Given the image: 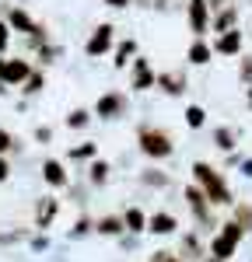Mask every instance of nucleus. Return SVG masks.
<instances>
[{
    "mask_svg": "<svg viewBox=\"0 0 252 262\" xmlns=\"http://www.w3.org/2000/svg\"><path fill=\"white\" fill-rule=\"evenodd\" d=\"M193 175L203 185V196H207L210 203H231V192H228V185H224V179H221L210 164H193Z\"/></svg>",
    "mask_w": 252,
    "mask_h": 262,
    "instance_id": "nucleus-1",
    "label": "nucleus"
},
{
    "mask_svg": "<svg viewBox=\"0 0 252 262\" xmlns=\"http://www.w3.org/2000/svg\"><path fill=\"white\" fill-rule=\"evenodd\" d=\"M140 150L147 158H168L172 154V137L161 129H140Z\"/></svg>",
    "mask_w": 252,
    "mask_h": 262,
    "instance_id": "nucleus-2",
    "label": "nucleus"
},
{
    "mask_svg": "<svg viewBox=\"0 0 252 262\" xmlns=\"http://www.w3.org/2000/svg\"><path fill=\"white\" fill-rule=\"evenodd\" d=\"M238 238H242V227L238 224H224V231L214 238V245H210V252H214V259L224 262L231 259V252H235V245H238Z\"/></svg>",
    "mask_w": 252,
    "mask_h": 262,
    "instance_id": "nucleus-3",
    "label": "nucleus"
},
{
    "mask_svg": "<svg viewBox=\"0 0 252 262\" xmlns=\"http://www.w3.org/2000/svg\"><path fill=\"white\" fill-rule=\"evenodd\" d=\"M32 77V67L28 60H0V81L4 84H21Z\"/></svg>",
    "mask_w": 252,
    "mask_h": 262,
    "instance_id": "nucleus-4",
    "label": "nucleus"
},
{
    "mask_svg": "<svg viewBox=\"0 0 252 262\" xmlns=\"http://www.w3.org/2000/svg\"><path fill=\"white\" fill-rule=\"evenodd\" d=\"M109 46H112V25H98L95 35L88 39V56H102L109 53Z\"/></svg>",
    "mask_w": 252,
    "mask_h": 262,
    "instance_id": "nucleus-5",
    "label": "nucleus"
},
{
    "mask_svg": "<svg viewBox=\"0 0 252 262\" xmlns=\"http://www.w3.org/2000/svg\"><path fill=\"white\" fill-rule=\"evenodd\" d=\"M207 0H189V25H193V32L196 35H203L207 32Z\"/></svg>",
    "mask_w": 252,
    "mask_h": 262,
    "instance_id": "nucleus-6",
    "label": "nucleus"
},
{
    "mask_svg": "<svg viewBox=\"0 0 252 262\" xmlns=\"http://www.w3.org/2000/svg\"><path fill=\"white\" fill-rule=\"evenodd\" d=\"M95 112H98L102 119H112V116H119V112H123V98H119V95H102L98 105H95Z\"/></svg>",
    "mask_w": 252,
    "mask_h": 262,
    "instance_id": "nucleus-7",
    "label": "nucleus"
},
{
    "mask_svg": "<svg viewBox=\"0 0 252 262\" xmlns=\"http://www.w3.org/2000/svg\"><path fill=\"white\" fill-rule=\"evenodd\" d=\"M154 81H158V77H154V70L147 67V60H137V67H133V88L144 91V88H151Z\"/></svg>",
    "mask_w": 252,
    "mask_h": 262,
    "instance_id": "nucleus-8",
    "label": "nucleus"
},
{
    "mask_svg": "<svg viewBox=\"0 0 252 262\" xmlns=\"http://www.w3.org/2000/svg\"><path fill=\"white\" fill-rule=\"evenodd\" d=\"M42 175H46V182H49V185H56V189H63V185H67V171H63L60 161H46V164H42Z\"/></svg>",
    "mask_w": 252,
    "mask_h": 262,
    "instance_id": "nucleus-9",
    "label": "nucleus"
},
{
    "mask_svg": "<svg viewBox=\"0 0 252 262\" xmlns=\"http://www.w3.org/2000/svg\"><path fill=\"white\" fill-rule=\"evenodd\" d=\"M147 227H151L154 234H172L179 224H175V217H172V213H154V217L147 221Z\"/></svg>",
    "mask_w": 252,
    "mask_h": 262,
    "instance_id": "nucleus-10",
    "label": "nucleus"
},
{
    "mask_svg": "<svg viewBox=\"0 0 252 262\" xmlns=\"http://www.w3.org/2000/svg\"><path fill=\"white\" fill-rule=\"evenodd\" d=\"M53 217H56V200H39V206H35V224L39 227H49Z\"/></svg>",
    "mask_w": 252,
    "mask_h": 262,
    "instance_id": "nucleus-11",
    "label": "nucleus"
},
{
    "mask_svg": "<svg viewBox=\"0 0 252 262\" xmlns=\"http://www.w3.org/2000/svg\"><path fill=\"white\" fill-rule=\"evenodd\" d=\"M11 25H14V28H21V32H28V35H35V39L42 35V28H39L32 18H28L25 11H11Z\"/></svg>",
    "mask_w": 252,
    "mask_h": 262,
    "instance_id": "nucleus-12",
    "label": "nucleus"
},
{
    "mask_svg": "<svg viewBox=\"0 0 252 262\" xmlns=\"http://www.w3.org/2000/svg\"><path fill=\"white\" fill-rule=\"evenodd\" d=\"M238 49H242V35H238V32H224V35L217 39V53H224V56H228V53H238Z\"/></svg>",
    "mask_w": 252,
    "mask_h": 262,
    "instance_id": "nucleus-13",
    "label": "nucleus"
},
{
    "mask_svg": "<svg viewBox=\"0 0 252 262\" xmlns=\"http://www.w3.org/2000/svg\"><path fill=\"white\" fill-rule=\"evenodd\" d=\"M186 200H189V206H193V213H196V217H207V196H203V192H200V189H186Z\"/></svg>",
    "mask_w": 252,
    "mask_h": 262,
    "instance_id": "nucleus-14",
    "label": "nucleus"
},
{
    "mask_svg": "<svg viewBox=\"0 0 252 262\" xmlns=\"http://www.w3.org/2000/svg\"><path fill=\"white\" fill-rule=\"evenodd\" d=\"M210 60V46L207 42H193L189 46V63H207Z\"/></svg>",
    "mask_w": 252,
    "mask_h": 262,
    "instance_id": "nucleus-15",
    "label": "nucleus"
},
{
    "mask_svg": "<svg viewBox=\"0 0 252 262\" xmlns=\"http://www.w3.org/2000/svg\"><path fill=\"white\" fill-rule=\"evenodd\" d=\"M158 84L165 88L168 95H179V91H182V77H179V74H161V77H158Z\"/></svg>",
    "mask_w": 252,
    "mask_h": 262,
    "instance_id": "nucleus-16",
    "label": "nucleus"
},
{
    "mask_svg": "<svg viewBox=\"0 0 252 262\" xmlns=\"http://www.w3.org/2000/svg\"><path fill=\"white\" fill-rule=\"evenodd\" d=\"M123 224L126 227H130V231H144V213H140V210H137V206H133V210H126V217H123Z\"/></svg>",
    "mask_w": 252,
    "mask_h": 262,
    "instance_id": "nucleus-17",
    "label": "nucleus"
},
{
    "mask_svg": "<svg viewBox=\"0 0 252 262\" xmlns=\"http://www.w3.org/2000/svg\"><path fill=\"white\" fill-rule=\"evenodd\" d=\"M98 231H102V234H119V231H123V221H119V217H102V221H98Z\"/></svg>",
    "mask_w": 252,
    "mask_h": 262,
    "instance_id": "nucleus-18",
    "label": "nucleus"
},
{
    "mask_svg": "<svg viewBox=\"0 0 252 262\" xmlns=\"http://www.w3.org/2000/svg\"><path fill=\"white\" fill-rule=\"evenodd\" d=\"M203 119H207V112H203L200 105H189V108H186V122L193 126V129H196V126H203Z\"/></svg>",
    "mask_w": 252,
    "mask_h": 262,
    "instance_id": "nucleus-19",
    "label": "nucleus"
},
{
    "mask_svg": "<svg viewBox=\"0 0 252 262\" xmlns=\"http://www.w3.org/2000/svg\"><path fill=\"white\" fill-rule=\"evenodd\" d=\"M214 140H217L221 150H231V147H235V133H231V129H217V133H214Z\"/></svg>",
    "mask_w": 252,
    "mask_h": 262,
    "instance_id": "nucleus-20",
    "label": "nucleus"
},
{
    "mask_svg": "<svg viewBox=\"0 0 252 262\" xmlns=\"http://www.w3.org/2000/svg\"><path fill=\"white\" fill-rule=\"evenodd\" d=\"M105 175H109V164H105V161H95V164H91V182H95V185H102Z\"/></svg>",
    "mask_w": 252,
    "mask_h": 262,
    "instance_id": "nucleus-21",
    "label": "nucleus"
},
{
    "mask_svg": "<svg viewBox=\"0 0 252 262\" xmlns=\"http://www.w3.org/2000/svg\"><path fill=\"white\" fill-rule=\"evenodd\" d=\"M84 122H88V112H81V108H77V112H70V119H67V126H74V129H81Z\"/></svg>",
    "mask_w": 252,
    "mask_h": 262,
    "instance_id": "nucleus-22",
    "label": "nucleus"
},
{
    "mask_svg": "<svg viewBox=\"0 0 252 262\" xmlns=\"http://www.w3.org/2000/svg\"><path fill=\"white\" fill-rule=\"evenodd\" d=\"M133 49H137V46H133V42H123V46H119V56H116V63H119V67H123V63H126V56H130V53H133Z\"/></svg>",
    "mask_w": 252,
    "mask_h": 262,
    "instance_id": "nucleus-23",
    "label": "nucleus"
},
{
    "mask_svg": "<svg viewBox=\"0 0 252 262\" xmlns=\"http://www.w3.org/2000/svg\"><path fill=\"white\" fill-rule=\"evenodd\" d=\"M231 21H235V11L228 7V11H224V14L217 18V28H221V32H228V25H231Z\"/></svg>",
    "mask_w": 252,
    "mask_h": 262,
    "instance_id": "nucleus-24",
    "label": "nucleus"
},
{
    "mask_svg": "<svg viewBox=\"0 0 252 262\" xmlns=\"http://www.w3.org/2000/svg\"><path fill=\"white\" fill-rule=\"evenodd\" d=\"M95 154V143H84V147H74V158H91Z\"/></svg>",
    "mask_w": 252,
    "mask_h": 262,
    "instance_id": "nucleus-25",
    "label": "nucleus"
},
{
    "mask_svg": "<svg viewBox=\"0 0 252 262\" xmlns=\"http://www.w3.org/2000/svg\"><path fill=\"white\" fill-rule=\"evenodd\" d=\"M242 81L252 84V56H249V60H242Z\"/></svg>",
    "mask_w": 252,
    "mask_h": 262,
    "instance_id": "nucleus-26",
    "label": "nucleus"
},
{
    "mask_svg": "<svg viewBox=\"0 0 252 262\" xmlns=\"http://www.w3.org/2000/svg\"><path fill=\"white\" fill-rule=\"evenodd\" d=\"M11 133H7V129H0V154H4V150H11Z\"/></svg>",
    "mask_w": 252,
    "mask_h": 262,
    "instance_id": "nucleus-27",
    "label": "nucleus"
},
{
    "mask_svg": "<svg viewBox=\"0 0 252 262\" xmlns=\"http://www.w3.org/2000/svg\"><path fill=\"white\" fill-rule=\"evenodd\" d=\"M7 39H11V28H7V25H0V53L7 49Z\"/></svg>",
    "mask_w": 252,
    "mask_h": 262,
    "instance_id": "nucleus-28",
    "label": "nucleus"
},
{
    "mask_svg": "<svg viewBox=\"0 0 252 262\" xmlns=\"http://www.w3.org/2000/svg\"><path fill=\"white\" fill-rule=\"evenodd\" d=\"M144 179L151 182V185H165V175H158V171H147Z\"/></svg>",
    "mask_w": 252,
    "mask_h": 262,
    "instance_id": "nucleus-29",
    "label": "nucleus"
},
{
    "mask_svg": "<svg viewBox=\"0 0 252 262\" xmlns=\"http://www.w3.org/2000/svg\"><path fill=\"white\" fill-rule=\"evenodd\" d=\"M42 88V77L39 74H32V77H28V88H25V91H39Z\"/></svg>",
    "mask_w": 252,
    "mask_h": 262,
    "instance_id": "nucleus-30",
    "label": "nucleus"
},
{
    "mask_svg": "<svg viewBox=\"0 0 252 262\" xmlns=\"http://www.w3.org/2000/svg\"><path fill=\"white\" fill-rule=\"evenodd\" d=\"M151 262H179V259H175L172 252H158V255H154V259H151Z\"/></svg>",
    "mask_w": 252,
    "mask_h": 262,
    "instance_id": "nucleus-31",
    "label": "nucleus"
},
{
    "mask_svg": "<svg viewBox=\"0 0 252 262\" xmlns=\"http://www.w3.org/2000/svg\"><path fill=\"white\" fill-rule=\"evenodd\" d=\"M105 4H109V7H126L130 0H105Z\"/></svg>",
    "mask_w": 252,
    "mask_h": 262,
    "instance_id": "nucleus-32",
    "label": "nucleus"
},
{
    "mask_svg": "<svg viewBox=\"0 0 252 262\" xmlns=\"http://www.w3.org/2000/svg\"><path fill=\"white\" fill-rule=\"evenodd\" d=\"M7 179V161H4V158H0V182Z\"/></svg>",
    "mask_w": 252,
    "mask_h": 262,
    "instance_id": "nucleus-33",
    "label": "nucleus"
},
{
    "mask_svg": "<svg viewBox=\"0 0 252 262\" xmlns=\"http://www.w3.org/2000/svg\"><path fill=\"white\" fill-rule=\"evenodd\" d=\"M242 171H245V175L252 179V161H245V164H242Z\"/></svg>",
    "mask_w": 252,
    "mask_h": 262,
    "instance_id": "nucleus-34",
    "label": "nucleus"
},
{
    "mask_svg": "<svg viewBox=\"0 0 252 262\" xmlns=\"http://www.w3.org/2000/svg\"><path fill=\"white\" fill-rule=\"evenodd\" d=\"M249 101H252V91H249Z\"/></svg>",
    "mask_w": 252,
    "mask_h": 262,
    "instance_id": "nucleus-35",
    "label": "nucleus"
}]
</instances>
